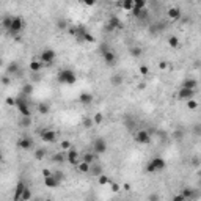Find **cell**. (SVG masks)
Masks as SVG:
<instances>
[{
	"label": "cell",
	"instance_id": "cell-37",
	"mask_svg": "<svg viewBox=\"0 0 201 201\" xmlns=\"http://www.w3.org/2000/svg\"><path fill=\"white\" fill-rule=\"evenodd\" d=\"M182 193H184L185 199H187V198H193V196H195V195H193V192H192L190 188H182Z\"/></svg>",
	"mask_w": 201,
	"mask_h": 201
},
{
	"label": "cell",
	"instance_id": "cell-38",
	"mask_svg": "<svg viewBox=\"0 0 201 201\" xmlns=\"http://www.w3.org/2000/svg\"><path fill=\"white\" fill-rule=\"evenodd\" d=\"M11 21H13V18H5V19H3V22H2V24H3V27L10 30V27H11Z\"/></svg>",
	"mask_w": 201,
	"mask_h": 201
},
{
	"label": "cell",
	"instance_id": "cell-43",
	"mask_svg": "<svg viewBox=\"0 0 201 201\" xmlns=\"http://www.w3.org/2000/svg\"><path fill=\"white\" fill-rule=\"evenodd\" d=\"M7 106H16V97H7Z\"/></svg>",
	"mask_w": 201,
	"mask_h": 201
},
{
	"label": "cell",
	"instance_id": "cell-3",
	"mask_svg": "<svg viewBox=\"0 0 201 201\" xmlns=\"http://www.w3.org/2000/svg\"><path fill=\"white\" fill-rule=\"evenodd\" d=\"M93 151L96 154H104L107 151V142H106V138H102V137L96 138L94 143H93Z\"/></svg>",
	"mask_w": 201,
	"mask_h": 201
},
{
	"label": "cell",
	"instance_id": "cell-36",
	"mask_svg": "<svg viewBox=\"0 0 201 201\" xmlns=\"http://www.w3.org/2000/svg\"><path fill=\"white\" fill-rule=\"evenodd\" d=\"M138 72H140V75H148V74H149V68L145 66V64H142V66L138 68Z\"/></svg>",
	"mask_w": 201,
	"mask_h": 201
},
{
	"label": "cell",
	"instance_id": "cell-6",
	"mask_svg": "<svg viewBox=\"0 0 201 201\" xmlns=\"http://www.w3.org/2000/svg\"><path fill=\"white\" fill-rule=\"evenodd\" d=\"M24 19L22 18H19V16H14L13 18V21H11V27H10V32L11 33H19L22 28H24Z\"/></svg>",
	"mask_w": 201,
	"mask_h": 201
},
{
	"label": "cell",
	"instance_id": "cell-46",
	"mask_svg": "<svg viewBox=\"0 0 201 201\" xmlns=\"http://www.w3.org/2000/svg\"><path fill=\"white\" fill-rule=\"evenodd\" d=\"M121 187H123V190H126V192H131V190H132V185H131L129 182H124Z\"/></svg>",
	"mask_w": 201,
	"mask_h": 201
},
{
	"label": "cell",
	"instance_id": "cell-55",
	"mask_svg": "<svg viewBox=\"0 0 201 201\" xmlns=\"http://www.w3.org/2000/svg\"><path fill=\"white\" fill-rule=\"evenodd\" d=\"M198 174H199V176H201V171H199V173H198Z\"/></svg>",
	"mask_w": 201,
	"mask_h": 201
},
{
	"label": "cell",
	"instance_id": "cell-11",
	"mask_svg": "<svg viewBox=\"0 0 201 201\" xmlns=\"http://www.w3.org/2000/svg\"><path fill=\"white\" fill-rule=\"evenodd\" d=\"M18 146H19L22 151H30V149L33 148V140H32L30 137H22V138L19 140Z\"/></svg>",
	"mask_w": 201,
	"mask_h": 201
},
{
	"label": "cell",
	"instance_id": "cell-45",
	"mask_svg": "<svg viewBox=\"0 0 201 201\" xmlns=\"http://www.w3.org/2000/svg\"><path fill=\"white\" fill-rule=\"evenodd\" d=\"M18 71H19V68H18V64H16V63H13V64L10 66V72H13V74H16Z\"/></svg>",
	"mask_w": 201,
	"mask_h": 201
},
{
	"label": "cell",
	"instance_id": "cell-24",
	"mask_svg": "<svg viewBox=\"0 0 201 201\" xmlns=\"http://www.w3.org/2000/svg\"><path fill=\"white\" fill-rule=\"evenodd\" d=\"M182 86H187V88L196 90V86H198V82H196L195 79H185V80H184V83H182Z\"/></svg>",
	"mask_w": 201,
	"mask_h": 201
},
{
	"label": "cell",
	"instance_id": "cell-10",
	"mask_svg": "<svg viewBox=\"0 0 201 201\" xmlns=\"http://www.w3.org/2000/svg\"><path fill=\"white\" fill-rule=\"evenodd\" d=\"M167 14H168V18H170L171 21H179V19L182 18V11H181L179 7H171V8H168Z\"/></svg>",
	"mask_w": 201,
	"mask_h": 201
},
{
	"label": "cell",
	"instance_id": "cell-44",
	"mask_svg": "<svg viewBox=\"0 0 201 201\" xmlns=\"http://www.w3.org/2000/svg\"><path fill=\"white\" fill-rule=\"evenodd\" d=\"M146 171H148V173H156V168H154V165H152L151 162H148V165H146Z\"/></svg>",
	"mask_w": 201,
	"mask_h": 201
},
{
	"label": "cell",
	"instance_id": "cell-17",
	"mask_svg": "<svg viewBox=\"0 0 201 201\" xmlns=\"http://www.w3.org/2000/svg\"><path fill=\"white\" fill-rule=\"evenodd\" d=\"M27 187H25V184L22 182V181H19L18 182V185H16V193H14V201H21V196H22V193H24V190H25Z\"/></svg>",
	"mask_w": 201,
	"mask_h": 201
},
{
	"label": "cell",
	"instance_id": "cell-54",
	"mask_svg": "<svg viewBox=\"0 0 201 201\" xmlns=\"http://www.w3.org/2000/svg\"><path fill=\"white\" fill-rule=\"evenodd\" d=\"M79 2H80V3H83V2H85V0H79Z\"/></svg>",
	"mask_w": 201,
	"mask_h": 201
},
{
	"label": "cell",
	"instance_id": "cell-50",
	"mask_svg": "<svg viewBox=\"0 0 201 201\" xmlns=\"http://www.w3.org/2000/svg\"><path fill=\"white\" fill-rule=\"evenodd\" d=\"M195 134L196 135H201V124H196L195 126Z\"/></svg>",
	"mask_w": 201,
	"mask_h": 201
},
{
	"label": "cell",
	"instance_id": "cell-21",
	"mask_svg": "<svg viewBox=\"0 0 201 201\" xmlns=\"http://www.w3.org/2000/svg\"><path fill=\"white\" fill-rule=\"evenodd\" d=\"M54 160H55V162H61V163H63L64 160L68 162V151H63V149H61L60 152H57V154L54 156Z\"/></svg>",
	"mask_w": 201,
	"mask_h": 201
},
{
	"label": "cell",
	"instance_id": "cell-20",
	"mask_svg": "<svg viewBox=\"0 0 201 201\" xmlns=\"http://www.w3.org/2000/svg\"><path fill=\"white\" fill-rule=\"evenodd\" d=\"M36 109H38V113H39V115H47V113L50 112V106H49L47 102H39Z\"/></svg>",
	"mask_w": 201,
	"mask_h": 201
},
{
	"label": "cell",
	"instance_id": "cell-19",
	"mask_svg": "<svg viewBox=\"0 0 201 201\" xmlns=\"http://www.w3.org/2000/svg\"><path fill=\"white\" fill-rule=\"evenodd\" d=\"M121 27H123V24H121V21H120L116 16L110 18V21H109V30H113V28H121Z\"/></svg>",
	"mask_w": 201,
	"mask_h": 201
},
{
	"label": "cell",
	"instance_id": "cell-41",
	"mask_svg": "<svg viewBox=\"0 0 201 201\" xmlns=\"http://www.w3.org/2000/svg\"><path fill=\"white\" fill-rule=\"evenodd\" d=\"M83 160L88 162V163H93L94 162V154H85L83 156Z\"/></svg>",
	"mask_w": 201,
	"mask_h": 201
},
{
	"label": "cell",
	"instance_id": "cell-29",
	"mask_svg": "<svg viewBox=\"0 0 201 201\" xmlns=\"http://www.w3.org/2000/svg\"><path fill=\"white\" fill-rule=\"evenodd\" d=\"M109 185H110V190H112L113 193H118V192L123 188V187H121L118 182H112V181H110V184H109Z\"/></svg>",
	"mask_w": 201,
	"mask_h": 201
},
{
	"label": "cell",
	"instance_id": "cell-52",
	"mask_svg": "<svg viewBox=\"0 0 201 201\" xmlns=\"http://www.w3.org/2000/svg\"><path fill=\"white\" fill-rule=\"evenodd\" d=\"M145 88H146V83L145 82H140L138 83V90H145Z\"/></svg>",
	"mask_w": 201,
	"mask_h": 201
},
{
	"label": "cell",
	"instance_id": "cell-32",
	"mask_svg": "<svg viewBox=\"0 0 201 201\" xmlns=\"http://www.w3.org/2000/svg\"><path fill=\"white\" fill-rule=\"evenodd\" d=\"M82 124H83V127H86V129H90V127H93V126H94V121H93L91 118H83V121H82Z\"/></svg>",
	"mask_w": 201,
	"mask_h": 201
},
{
	"label": "cell",
	"instance_id": "cell-2",
	"mask_svg": "<svg viewBox=\"0 0 201 201\" xmlns=\"http://www.w3.org/2000/svg\"><path fill=\"white\" fill-rule=\"evenodd\" d=\"M16 107H18V110L21 112L22 116H32V110H30L27 100H25L24 97H16Z\"/></svg>",
	"mask_w": 201,
	"mask_h": 201
},
{
	"label": "cell",
	"instance_id": "cell-1",
	"mask_svg": "<svg viewBox=\"0 0 201 201\" xmlns=\"http://www.w3.org/2000/svg\"><path fill=\"white\" fill-rule=\"evenodd\" d=\"M58 82L63 85H74L77 82V75L72 69H61L58 72Z\"/></svg>",
	"mask_w": 201,
	"mask_h": 201
},
{
	"label": "cell",
	"instance_id": "cell-53",
	"mask_svg": "<svg viewBox=\"0 0 201 201\" xmlns=\"http://www.w3.org/2000/svg\"><path fill=\"white\" fill-rule=\"evenodd\" d=\"M2 82H3V83H5V85H7V83H8V82H10V79H8V77H3V80H2Z\"/></svg>",
	"mask_w": 201,
	"mask_h": 201
},
{
	"label": "cell",
	"instance_id": "cell-14",
	"mask_svg": "<svg viewBox=\"0 0 201 201\" xmlns=\"http://www.w3.org/2000/svg\"><path fill=\"white\" fill-rule=\"evenodd\" d=\"M79 102L83 104V106L91 104V102H93V94H91V93H86V91L80 93V96H79Z\"/></svg>",
	"mask_w": 201,
	"mask_h": 201
},
{
	"label": "cell",
	"instance_id": "cell-22",
	"mask_svg": "<svg viewBox=\"0 0 201 201\" xmlns=\"http://www.w3.org/2000/svg\"><path fill=\"white\" fill-rule=\"evenodd\" d=\"M121 8L124 11H132L134 10V0H121Z\"/></svg>",
	"mask_w": 201,
	"mask_h": 201
},
{
	"label": "cell",
	"instance_id": "cell-5",
	"mask_svg": "<svg viewBox=\"0 0 201 201\" xmlns=\"http://www.w3.org/2000/svg\"><path fill=\"white\" fill-rule=\"evenodd\" d=\"M39 60H41L44 64L54 63V60H55V50H52V49H44V50L41 52V55H39Z\"/></svg>",
	"mask_w": 201,
	"mask_h": 201
},
{
	"label": "cell",
	"instance_id": "cell-49",
	"mask_svg": "<svg viewBox=\"0 0 201 201\" xmlns=\"http://www.w3.org/2000/svg\"><path fill=\"white\" fill-rule=\"evenodd\" d=\"M140 54H142V50H140L138 47H134V49H132V55L137 57V55H140Z\"/></svg>",
	"mask_w": 201,
	"mask_h": 201
},
{
	"label": "cell",
	"instance_id": "cell-27",
	"mask_svg": "<svg viewBox=\"0 0 201 201\" xmlns=\"http://www.w3.org/2000/svg\"><path fill=\"white\" fill-rule=\"evenodd\" d=\"M145 7H146V0H134V8L145 10Z\"/></svg>",
	"mask_w": 201,
	"mask_h": 201
},
{
	"label": "cell",
	"instance_id": "cell-40",
	"mask_svg": "<svg viewBox=\"0 0 201 201\" xmlns=\"http://www.w3.org/2000/svg\"><path fill=\"white\" fill-rule=\"evenodd\" d=\"M21 124H22L24 127H28V126L32 124V120H30V116H24V120L21 121Z\"/></svg>",
	"mask_w": 201,
	"mask_h": 201
},
{
	"label": "cell",
	"instance_id": "cell-35",
	"mask_svg": "<svg viewBox=\"0 0 201 201\" xmlns=\"http://www.w3.org/2000/svg\"><path fill=\"white\" fill-rule=\"evenodd\" d=\"M83 41H86V43H94L96 39H94V36H93L91 33L85 32V35H83Z\"/></svg>",
	"mask_w": 201,
	"mask_h": 201
},
{
	"label": "cell",
	"instance_id": "cell-51",
	"mask_svg": "<svg viewBox=\"0 0 201 201\" xmlns=\"http://www.w3.org/2000/svg\"><path fill=\"white\" fill-rule=\"evenodd\" d=\"M174 138H178V140H181V138H182V132H181V131H178V132H174Z\"/></svg>",
	"mask_w": 201,
	"mask_h": 201
},
{
	"label": "cell",
	"instance_id": "cell-7",
	"mask_svg": "<svg viewBox=\"0 0 201 201\" xmlns=\"http://www.w3.org/2000/svg\"><path fill=\"white\" fill-rule=\"evenodd\" d=\"M193 94H195V90L187 88V86H181L179 91H178V99H181V100H188V99L193 97Z\"/></svg>",
	"mask_w": 201,
	"mask_h": 201
},
{
	"label": "cell",
	"instance_id": "cell-18",
	"mask_svg": "<svg viewBox=\"0 0 201 201\" xmlns=\"http://www.w3.org/2000/svg\"><path fill=\"white\" fill-rule=\"evenodd\" d=\"M28 66H30V69H32L33 72H39V71L43 69V66H46V64H44V63H43L39 58H38V60H32Z\"/></svg>",
	"mask_w": 201,
	"mask_h": 201
},
{
	"label": "cell",
	"instance_id": "cell-13",
	"mask_svg": "<svg viewBox=\"0 0 201 201\" xmlns=\"http://www.w3.org/2000/svg\"><path fill=\"white\" fill-rule=\"evenodd\" d=\"M102 57H104V61H106L109 66H113V64L116 63V55H115L112 50H107V52H104V54H102Z\"/></svg>",
	"mask_w": 201,
	"mask_h": 201
},
{
	"label": "cell",
	"instance_id": "cell-47",
	"mask_svg": "<svg viewBox=\"0 0 201 201\" xmlns=\"http://www.w3.org/2000/svg\"><path fill=\"white\" fill-rule=\"evenodd\" d=\"M50 174H54V173H52L49 168H43V176H44V178H46V176H50Z\"/></svg>",
	"mask_w": 201,
	"mask_h": 201
},
{
	"label": "cell",
	"instance_id": "cell-23",
	"mask_svg": "<svg viewBox=\"0 0 201 201\" xmlns=\"http://www.w3.org/2000/svg\"><path fill=\"white\" fill-rule=\"evenodd\" d=\"M168 46L173 47V49H178V47H179V38L174 36V35L168 36Z\"/></svg>",
	"mask_w": 201,
	"mask_h": 201
},
{
	"label": "cell",
	"instance_id": "cell-26",
	"mask_svg": "<svg viewBox=\"0 0 201 201\" xmlns=\"http://www.w3.org/2000/svg\"><path fill=\"white\" fill-rule=\"evenodd\" d=\"M185 106H187V109L188 110H196L198 109V102L192 97V99H188V100H185Z\"/></svg>",
	"mask_w": 201,
	"mask_h": 201
},
{
	"label": "cell",
	"instance_id": "cell-39",
	"mask_svg": "<svg viewBox=\"0 0 201 201\" xmlns=\"http://www.w3.org/2000/svg\"><path fill=\"white\" fill-rule=\"evenodd\" d=\"M22 91H24V94H32L33 93V86L32 85H24Z\"/></svg>",
	"mask_w": 201,
	"mask_h": 201
},
{
	"label": "cell",
	"instance_id": "cell-34",
	"mask_svg": "<svg viewBox=\"0 0 201 201\" xmlns=\"http://www.w3.org/2000/svg\"><path fill=\"white\" fill-rule=\"evenodd\" d=\"M44 154H46L44 149H38V151H35V159L36 160H43L44 159Z\"/></svg>",
	"mask_w": 201,
	"mask_h": 201
},
{
	"label": "cell",
	"instance_id": "cell-25",
	"mask_svg": "<svg viewBox=\"0 0 201 201\" xmlns=\"http://www.w3.org/2000/svg\"><path fill=\"white\" fill-rule=\"evenodd\" d=\"M97 184H99V185H107V184H110L109 176H106V174H102V173H100V174L97 176Z\"/></svg>",
	"mask_w": 201,
	"mask_h": 201
},
{
	"label": "cell",
	"instance_id": "cell-31",
	"mask_svg": "<svg viewBox=\"0 0 201 201\" xmlns=\"http://www.w3.org/2000/svg\"><path fill=\"white\" fill-rule=\"evenodd\" d=\"M110 82H112L115 86H118V85L123 83V77H121V75H113V77L110 79Z\"/></svg>",
	"mask_w": 201,
	"mask_h": 201
},
{
	"label": "cell",
	"instance_id": "cell-33",
	"mask_svg": "<svg viewBox=\"0 0 201 201\" xmlns=\"http://www.w3.org/2000/svg\"><path fill=\"white\" fill-rule=\"evenodd\" d=\"M28 199H32V192L28 188H25L24 193H22V196H21V201H28Z\"/></svg>",
	"mask_w": 201,
	"mask_h": 201
},
{
	"label": "cell",
	"instance_id": "cell-4",
	"mask_svg": "<svg viewBox=\"0 0 201 201\" xmlns=\"http://www.w3.org/2000/svg\"><path fill=\"white\" fill-rule=\"evenodd\" d=\"M39 137H41V140L46 142V143H55L57 138H58V134H57L55 131L46 129V131H43V132L39 134Z\"/></svg>",
	"mask_w": 201,
	"mask_h": 201
},
{
	"label": "cell",
	"instance_id": "cell-9",
	"mask_svg": "<svg viewBox=\"0 0 201 201\" xmlns=\"http://www.w3.org/2000/svg\"><path fill=\"white\" fill-rule=\"evenodd\" d=\"M60 184H61V181H60L55 174H50V176H46V178H44V185L49 187V188H55V187H58Z\"/></svg>",
	"mask_w": 201,
	"mask_h": 201
},
{
	"label": "cell",
	"instance_id": "cell-30",
	"mask_svg": "<svg viewBox=\"0 0 201 201\" xmlns=\"http://www.w3.org/2000/svg\"><path fill=\"white\" fill-rule=\"evenodd\" d=\"M93 121H94V124H96V126H97V124H100V123L104 121V115H102V113H96V115L93 116Z\"/></svg>",
	"mask_w": 201,
	"mask_h": 201
},
{
	"label": "cell",
	"instance_id": "cell-28",
	"mask_svg": "<svg viewBox=\"0 0 201 201\" xmlns=\"http://www.w3.org/2000/svg\"><path fill=\"white\" fill-rule=\"evenodd\" d=\"M60 148H61L63 151H69V149L72 148V145H71V142H69V140H63V142L60 143Z\"/></svg>",
	"mask_w": 201,
	"mask_h": 201
},
{
	"label": "cell",
	"instance_id": "cell-12",
	"mask_svg": "<svg viewBox=\"0 0 201 201\" xmlns=\"http://www.w3.org/2000/svg\"><path fill=\"white\" fill-rule=\"evenodd\" d=\"M68 162L71 163V165H77L80 160H79V151L75 149V148H71L69 151H68Z\"/></svg>",
	"mask_w": 201,
	"mask_h": 201
},
{
	"label": "cell",
	"instance_id": "cell-16",
	"mask_svg": "<svg viewBox=\"0 0 201 201\" xmlns=\"http://www.w3.org/2000/svg\"><path fill=\"white\" fill-rule=\"evenodd\" d=\"M149 162L154 165L156 171H160V170H163V168H165V160H163L162 157H154V159H151Z\"/></svg>",
	"mask_w": 201,
	"mask_h": 201
},
{
	"label": "cell",
	"instance_id": "cell-42",
	"mask_svg": "<svg viewBox=\"0 0 201 201\" xmlns=\"http://www.w3.org/2000/svg\"><path fill=\"white\" fill-rule=\"evenodd\" d=\"M159 69H160V71H165V69H168V61H165V60L159 61Z\"/></svg>",
	"mask_w": 201,
	"mask_h": 201
},
{
	"label": "cell",
	"instance_id": "cell-8",
	"mask_svg": "<svg viewBox=\"0 0 201 201\" xmlns=\"http://www.w3.org/2000/svg\"><path fill=\"white\" fill-rule=\"evenodd\" d=\"M135 142H137V143H140V145H148V143L151 142V135H149V132H148V131H145V129L138 131V132L135 134Z\"/></svg>",
	"mask_w": 201,
	"mask_h": 201
},
{
	"label": "cell",
	"instance_id": "cell-15",
	"mask_svg": "<svg viewBox=\"0 0 201 201\" xmlns=\"http://www.w3.org/2000/svg\"><path fill=\"white\" fill-rule=\"evenodd\" d=\"M75 168H77V171H79V173L85 174V173H90V171H91V163H88V162L82 160V162H79V163L75 165Z\"/></svg>",
	"mask_w": 201,
	"mask_h": 201
},
{
	"label": "cell",
	"instance_id": "cell-48",
	"mask_svg": "<svg viewBox=\"0 0 201 201\" xmlns=\"http://www.w3.org/2000/svg\"><path fill=\"white\" fill-rule=\"evenodd\" d=\"M173 199H174V201H184V199H185V196H184V193H181V195H176Z\"/></svg>",
	"mask_w": 201,
	"mask_h": 201
}]
</instances>
